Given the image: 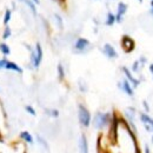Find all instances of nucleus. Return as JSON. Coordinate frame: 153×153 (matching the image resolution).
Wrapping results in <instances>:
<instances>
[{"instance_id": "30", "label": "nucleus", "mask_w": 153, "mask_h": 153, "mask_svg": "<svg viewBox=\"0 0 153 153\" xmlns=\"http://www.w3.org/2000/svg\"><path fill=\"white\" fill-rule=\"evenodd\" d=\"M146 153H149V151H148V147L146 146Z\"/></svg>"}, {"instance_id": "20", "label": "nucleus", "mask_w": 153, "mask_h": 153, "mask_svg": "<svg viewBox=\"0 0 153 153\" xmlns=\"http://www.w3.org/2000/svg\"><path fill=\"white\" fill-rule=\"evenodd\" d=\"M54 18L57 19V21H58V25H59V27H62V19H61V17H60L59 14H54Z\"/></svg>"}, {"instance_id": "17", "label": "nucleus", "mask_w": 153, "mask_h": 153, "mask_svg": "<svg viewBox=\"0 0 153 153\" xmlns=\"http://www.w3.org/2000/svg\"><path fill=\"white\" fill-rule=\"evenodd\" d=\"M20 135H21V138H23L24 140H26V141H27V142H30V144L33 141V138H32V135H31L28 132H26V131L21 132V134H20Z\"/></svg>"}, {"instance_id": "7", "label": "nucleus", "mask_w": 153, "mask_h": 153, "mask_svg": "<svg viewBox=\"0 0 153 153\" xmlns=\"http://www.w3.org/2000/svg\"><path fill=\"white\" fill-rule=\"evenodd\" d=\"M103 52H104V54H105L106 57H108V58H111V59H114V58L118 57L117 51H115L114 47H113L112 45H110V44H105V45H104Z\"/></svg>"}, {"instance_id": "11", "label": "nucleus", "mask_w": 153, "mask_h": 153, "mask_svg": "<svg viewBox=\"0 0 153 153\" xmlns=\"http://www.w3.org/2000/svg\"><path fill=\"white\" fill-rule=\"evenodd\" d=\"M119 86L121 87V90H123L126 94H128V96H133V89L131 87V85H130V83H128L127 80H124L123 84H119Z\"/></svg>"}, {"instance_id": "18", "label": "nucleus", "mask_w": 153, "mask_h": 153, "mask_svg": "<svg viewBox=\"0 0 153 153\" xmlns=\"http://www.w3.org/2000/svg\"><path fill=\"white\" fill-rule=\"evenodd\" d=\"M58 74H59V79L60 80H62L65 78V71H64V67H62L61 64L58 65Z\"/></svg>"}, {"instance_id": "6", "label": "nucleus", "mask_w": 153, "mask_h": 153, "mask_svg": "<svg viewBox=\"0 0 153 153\" xmlns=\"http://www.w3.org/2000/svg\"><path fill=\"white\" fill-rule=\"evenodd\" d=\"M127 11V5L125 3H119L118 4V8H117V14H115V21L121 23L123 21V17Z\"/></svg>"}, {"instance_id": "25", "label": "nucleus", "mask_w": 153, "mask_h": 153, "mask_svg": "<svg viewBox=\"0 0 153 153\" xmlns=\"http://www.w3.org/2000/svg\"><path fill=\"white\" fill-rule=\"evenodd\" d=\"M144 106H145L146 111H149V107H148V105H147V103H146V101H144Z\"/></svg>"}, {"instance_id": "13", "label": "nucleus", "mask_w": 153, "mask_h": 153, "mask_svg": "<svg viewBox=\"0 0 153 153\" xmlns=\"http://www.w3.org/2000/svg\"><path fill=\"white\" fill-rule=\"evenodd\" d=\"M114 23H115V14H113L112 12H108L107 16H106V21H105V24H106L107 26H112V25H114Z\"/></svg>"}, {"instance_id": "33", "label": "nucleus", "mask_w": 153, "mask_h": 153, "mask_svg": "<svg viewBox=\"0 0 153 153\" xmlns=\"http://www.w3.org/2000/svg\"><path fill=\"white\" fill-rule=\"evenodd\" d=\"M152 14H153V11H152Z\"/></svg>"}, {"instance_id": "15", "label": "nucleus", "mask_w": 153, "mask_h": 153, "mask_svg": "<svg viewBox=\"0 0 153 153\" xmlns=\"http://www.w3.org/2000/svg\"><path fill=\"white\" fill-rule=\"evenodd\" d=\"M0 51H1V53H3L4 55H8V54L11 53V50H10L8 45H7V44H5V42L0 44Z\"/></svg>"}, {"instance_id": "32", "label": "nucleus", "mask_w": 153, "mask_h": 153, "mask_svg": "<svg viewBox=\"0 0 153 153\" xmlns=\"http://www.w3.org/2000/svg\"><path fill=\"white\" fill-rule=\"evenodd\" d=\"M152 141H153V138H152Z\"/></svg>"}, {"instance_id": "4", "label": "nucleus", "mask_w": 153, "mask_h": 153, "mask_svg": "<svg viewBox=\"0 0 153 153\" xmlns=\"http://www.w3.org/2000/svg\"><path fill=\"white\" fill-rule=\"evenodd\" d=\"M32 64L34 67H39L40 62H41V59H42V50H41V46L40 44H37L35 45V51H32Z\"/></svg>"}, {"instance_id": "9", "label": "nucleus", "mask_w": 153, "mask_h": 153, "mask_svg": "<svg viewBox=\"0 0 153 153\" xmlns=\"http://www.w3.org/2000/svg\"><path fill=\"white\" fill-rule=\"evenodd\" d=\"M5 68L6 69H11V71H14V72H18V73H23V68L20 66H18L16 62H12V61H6L5 64Z\"/></svg>"}, {"instance_id": "3", "label": "nucleus", "mask_w": 153, "mask_h": 153, "mask_svg": "<svg viewBox=\"0 0 153 153\" xmlns=\"http://www.w3.org/2000/svg\"><path fill=\"white\" fill-rule=\"evenodd\" d=\"M120 124V119L117 117V114L114 113L112 115V120H111V128H110V138L113 142L117 141L118 139V127Z\"/></svg>"}, {"instance_id": "24", "label": "nucleus", "mask_w": 153, "mask_h": 153, "mask_svg": "<svg viewBox=\"0 0 153 153\" xmlns=\"http://www.w3.org/2000/svg\"><path fill=\"white\" fill-rule=\"evenodd\" d=\"M48 113H50V114H52L53 117H58V115H59V112H58L57 110H54V111H51V112H48Z\"/></svg>"}, {"instance_id": "21", "label": "nucleus", "mask_w": 153, "mask_h": 153, "mask_svg": "<svg viewBox=\"0 0 153 153\" xmlns=\"http://www.w3.org/2000/svg\"><path fill=\"white\" fill-rule=\"evenodd\" d=\"M26 111H27L30 114H32V115H35V111H34V108H33L32 106H26Z\"/></svg>"}, {"instance_id": "8", "label": "nucleus", "mask_w": 153, "mask_h": 153, "mask_svg": "<svg viewBox=\"0 0 153 153\" xmlns=\"http://www.w3.org/2000/svg\"><path fill=\"white\" fill-rule=\"evenodd\" d=\"M90 46V41L87 40V39H85V38H79L78 40L75 41V45H74V48L76 50V51H85L87 47Z\"/></svg>"}, {"instance_id": "5", "label": "nucleus", "mask_w": 153, "mask_h": 153, "mask_svg": "<svg viewBox=\"0 0 153 153\" xmlns=\"http://www.w3.org/2000/svg\"><path fill=\"white\" fill-rule=\"evenodd\" d=\"M121 47H123V50H124L126 53L132 52V51L134 50V47H135L134 40H133L131 37H128V35H124V37L121 38Z\"/></svg>"}, {"instance_id": "22", "label": "nucleus", "mask_w": 153, "mask_h": 153, "mask_svg": "<svg viewBox=\"0 0 153 153\" xmlns=\"http://www.w3.org/2000/svg\"><path fill=\"white\" fill-rule=\"evenodd\" d=\"M139 64H140V61H135V62L133 64V71H134V72H138V69H139Z\"/></svg>"}, {"instance_id": "27", "label": "nucleus", "mask_w": 153, "mask_h": 153, "mask_svg": "<svg viewBox=\"0 0 153 153\" xmlns=\"http://www.w3.org/2000/svg\"><path fill=\"white\" fill-rule=\"evenodd\" d=\"M134 149H135V153H140V151H139V147H134Z\"/></svg>"}, {"instance_id": "10", "label": "nucleus", "mask_w": 153, "mask_h": 153, "mask_svg": "<svg viewBox=\"0 0 153 153\" xmlns=\"http://www.w3.org/2000/svg\"><path fill=\"white\" fill-rule=\"evenodd\" d=\"M123 71H124L125 75L127 76V79H128V80H130V81H131V83H132V84H133L134 86H138V85L140 84V81H139L138 79H135L134 76H133V75L131 74V72L128 71V68H127V67H123Z\"/></svg>"}, {"instance_id": "14", "label": "nucleus", "mask_w": 153, "mask_h": 153, "mask_svg": "<svg viewBox=\"0 0 153 153\" xmlns=\"http://www.w3.org/2000/svg\"><path fill=\"white\" fill-rule=\"evenodd\" d=\"M23 3H25L27 6H28V8L31 10V12L33 13V16H37V7H35V4L32 1V0H21Z\"/></svg>"}, {"instance_id": "29", "label": "nucleus", "mask_w": 153, "mask_h": 153, "mask_svg": "<svg viewBox=\"0 0 153 153\" xmlns=\"http://www.w3.org/2000/svg\"><path fill=\"white\" fill-rule=\"evenodd\" d=\"M151 7H152V11H153V0L151 1Z\"/></svg>"}, {"instance_id": "26", "label": "nucleus", "mask_w": 153, "mask_h": 153, "mask_svg": "<svg viewBox=\"0 0 153 153\" xmlns=\"http://www.w3.org/2000/svg\"><path fill=\"white\" fill-rule=\"evenodd\" d=\"M32 1H33V3L35 4V5H39V3H40V1H39V0H32Z\"/></svg>"}, {"instance_id": "1", "label": "nucleus", "mask_w": 153, "mask_h": 153, "mask_svg": "<svg viewBox=\"0 0 153 153\" xmlns=\"http://www.w3.org/2000/svg\"><path fill=\"white\" fill-rule=\"evenodd\" d=\"M110 114L108 113H97L93 120V125L96 128H103L104 126H106L110 121Z\"/></svg>"}, {"instance_id": "23", "label": "nucleus", "mask_w": 153, "mask_h": 153, "mask_svg": "<svg viewBox=\"0 0 153 153\" xmlns=\"http://www.w3.org/2000/svg\"><path fill=\"white\" fill-rule=\"evenodd\" d=\"M6 59H1V60H0V68H4L5 67V64H6Z\"/></svg>"}, {"instance_id": "19", "label": "nucleus", "mask_w": 153, "mask_h": 153, "mask_svg": "<svg viewBox=\"0 0 153 153\" xmlns=\"http://www.w3.org/2000/svg\"><path fill=\"white\" fill-rule=\"evenodd\" d=\"M11 34H12V31H11V28L8 27V25H6V26H5V31H4V33H3V38H4V39H7V38L11 37Z\"/></svg>"}, {"instance_id": "12", "label": "nucleus", "mask_w": 153, "mask_h": 153, "mask_svg": "<svg viewBox=\"0 0 153 153\" xmlns=\"http://www.w3.org/2000/svg\"><path fill=\"white\" fill-rule=\"evenodd\" d=\"M79 147H80V153H89V146H87V140L85 135H81L80 141H79Z\"/></svg>"}, {"instance_id": "2", "label": "nucleus", "mask_w": 153, "mask_h": 153, "mask_svg": "<svg viewBox=\"0 0 153 153\" xmlns=\"http://www.w3.org/2000/svg\"><path fill=\"white\" fill-rule=\"evenodd\" d=\"M78 115H79V121L83 126L87 127L90 126V123H91V114L90 112L87 111V108L84 106V105H79V112H78Z\"/></svg>"}, {"instance_id": "31", "label": "nucleus", "mask_w": 153, "mask_h": 153, "mask_svg": "<svg viewBox=\"0 0 153 153\" xmlns=\"http://www.w3.org/2000/svg\"><path fill=\"white\" fill-rule=\"evenodd\" d=\"M138 1H140V3H141V1H142V0H138Z\"/></svg>"}, {"instance_id": "28", "label": "nucleus", "mask_w": 153, "mask_h": 153, "mask_svg": "<svg viewBox=\"0 0 153 153\" xmlns=\"http://www.w3.org/2000/svg\"><path fill=\"white\" fill-rule=\"evenodd\" d=\"M149 71L153 73V65H149Z\"/></svg>"}, {"instance_id": "16", "label": "nucleus", "mask_w": 153, "mask_h": 153, "mask_svg": "<svg viewBox=\"0 0 153 153\" xmlns=\"http://www.w3.org/2000/svg\"><path fill=\"white\" fill-rule=\"evenodd\" d=\"M11 17H12V12H11V10H6L5 11V17H4V25L6 26V25H8V23H10V20H11Z\"/></svg>"}]
</instances>
